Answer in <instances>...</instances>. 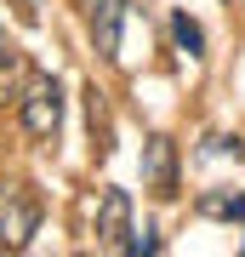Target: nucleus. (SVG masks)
<instances>
[{
	"label": "nucleus",
	"mask_w": 245,
	"mask_h": 257,
	"mask_svg": "<svg viewBox=\"0 0 245 257\" xmlns=\"http://www.w3.org/2000/svg\"><path fill=\"white\" fill-rule=\"evenodd\" d=\"M18 120L29 138L52 143L57 132H63V86H57V74H29L23 97H18Z\"/></svg>",
	"instance_id": "obj_1"
},
{
	"label": "nucleus",
	"mask_w": 245,
	"mask_h": 257,
	"mask_svg": "<svg viewBox=\"0 0 245 257\" xmlns=\"http://www.w3.org/2000/svg\"><path fill=\"white\" fill-rule=\"evenodd\" d=\"M40 229V194L29 189V183H0V246L6 251H23L29 240H35Z\"/></svg>",
	"instance_id": "obj_2"
},
{
	"label": "nucleus",
	"mask_w": 245,
	"mask_h": 257,
	"mask_svg": "<svg viewBox=\"0 0 245 257\" xmlns=\"http://www.w3.org/2000/svg\"><path fill=\"white\" fill-rule=\"evenodd\" d=\"M86 12V29H91V46L97 57H120V35H126V0H80Z\"/></svg>",
	"instance_id": "obj_3"
},
{
	"label": "nucleus",
	"mask_w": 245,
	"mask_h": 257,
	"mask_svg": "<svg viewBox=\"0 0 245 257\" xmlns=\"http://www.w3.org/2000/svg\"><path fill=\"white\" fill-rule=\"evenodd\" d=\"M97 246L103 251H126L131 246V200H126V189H103V200H97Z\"/></svg>",
	"instance_id": "obj_4"
},
{
	"label": "nucleus",
	"mask_w": 245,
	"mask_h": 257,
	"mask_svg": "<svg viewBox=\"0 0 245 257\" xmlns=\"http://www.w3.org/2000/svg\"><path fill=\"white\" fill-rule=\"evenodd\" d=\"M143 183L154 194H177V143L160 138V132L143 143Z\"/></svg>",
	"instance_id": "obj_5"
},
{
	"label": "nucleus",
	"mask_w": 245,
	"mask_h": 257,
	"mask_svg": "<svg viewBox=\"0 0 245 257\" xmlns=\"http://www.w3.org/2000/svg\"><path fill=\"white\" fill-rule=\"evenodd\" d=\"M29 86V52L0 29V103H18Z\"/></svg>",
	"instance_id": "obj_6"
},
{
	"label": "nucleus",
	"mask_w": 245,
	"mask_h": 257,
	"mask_svg": "<svg viewBox=\"0 0 245 257\" xmlns=\"http://www.w3.org/2000/svg\"><path fill=\"white\" fill-rule=\"evenodd\" d=\"M200 217H222V223H245V194L239 189H205L200 200H194Z\"/></svg>",
	"instance_id": "obj_7"
},
{
	"label": "nucleus",
	"mask_w": 245,
	"mask_h": 257,
	"mask_svg": "<svg viewBox=\"0 0 245 257\" xmlns=\"http://www.w3.org/2000/svg\"><path fill=\"white\" fill-rule=\"evenodd\" d=\"M171 40H177V46L188 52V57H205V29L194 23L188 12H177V18H171Z\"/></svg>",
	"instance_id": "obj_8"
},
{
	"label": "nucleus",
	"mask_w": 245,
	"mask_h": 257,
	"mask_svg": "<svg viewBox=\"0 0 245 257\" xmlns=\"http://www.w3.org/2000/svg\"><path fill=\"white\" fill-rule=\"evenodd\" d=\"M12 6H18L23 23H40V6H46V0H12Z\"/></svg>",
	"instance_id": "obj_9"
}]
</instances>
